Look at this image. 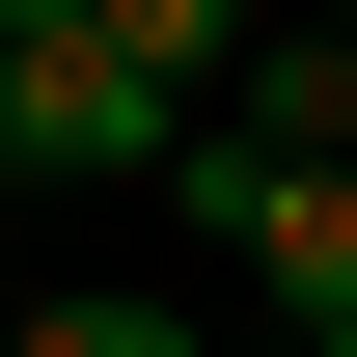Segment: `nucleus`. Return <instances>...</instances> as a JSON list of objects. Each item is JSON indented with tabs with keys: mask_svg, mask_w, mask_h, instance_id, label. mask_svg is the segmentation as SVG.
Wrapping results in <instances>:
<instances>
[{
	"mask_svg": "<svg viewBox=\"0 0 357 357\" xmlns=\"http://www.w3.org/2000/svg\"><path fill=\"white\" fill-rule=\"evenodd\" d=\"M192 137H220V110H192L110 0H83V28H0V165H192Z\"/></svg>",
	"mask_w": 357,
	"mask_h": 357,
	"instance_id": "f257e3e1",
	"label": "nucleus"
},
{
	"mask_svg": "<svg viewBox=\"0 0 357 357\" xmlns=\"http://www.w3.org/2000/svg\"><path fill=\"white\" fill-rule=\"evenodd\" d=\"M110 28H137V55H165V83H192V110H220V83H248V0H110Z\"/></svg>",
	"mask_w": 357,
	"mask_h": 357,
	"instance_id": "7ed1b4c3",
	"label": "nucleus"
},
{
	"mask_svg": "<svg viewBox=\"0 0 357 357\" xmlns=\"http://www.w3.org/2000/svg\"><path fill=\"white\" fill-rule=\"evenodd\" d=\"M330 28H357V0H330Z\"/></svg>",
	"mask_w": 357,
	"mask_h": 357,
	"instance_id": "0eeeda50",
	"label": "nucleus"
},
{
	"mask_svg": "<svg viewBox=\"0 0 357 357\" xmlns=\"http://www.w3.org/2000/svg\"><path fill=\"white\" fill-rule=\"evenodd\" d=\"M0 357H192V303H28Z\"/></svg>",
	"mask_w": 357,
	"mask_h": 357,
	"instance_id": "20e7f679",
	"label": "nucleus"
},
{
	"mask_svg": "<svg viewBox=\"0 0 357 357\" xmlns=\"http://www.w3.org/2000/svg\"><path fill=\"white\" fill-rule=\"evenodd\" d=\"M303 357H357V330H303Z\"/></svg>",
	"mask_w": 357,
	"mask_h": 357,
	"instance_id": "423d86ee",
	"label": "nucleus"
},
{
	"mask_svg": "<svg viewBox=\"0 0 357 357\" xmlns=\"http://www.w3.org/2000/svg\"><path fill=\"white\" fill-rule=\"evenodd\" d=\"M0 28H83V0H0Z\"/></svg>",
	"mask_w": 357,
	"mask_h": 357,
	"instance_id": "39448f33",
	"label": "nucleus"
},
{
	"mask_svg": "<svg viewBox=\"0 0 357 357\" xmlns=\"http://www.w3.org/2000/svg\"><path fill=\"white\" fill-rule=\"evenodd\" d=\"M192 192H220L275 330H357V137H192Z\"/></svg>",
	"mask_w": 357,
	"mask_h": 357,
	"instance_id": "f03ea898",
	"label": "nucleus"
}]
</instances>
